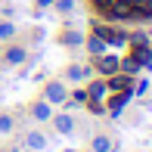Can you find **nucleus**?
I'll return each instance as SVG.
<instances>
[{
    "label": "nucleus",
    "mask_w": 152,
    "mask_h": 152,
    "mask_svg": "<svg viewBox=\"0 0 152 152\" xmlns=\"http://www.w3.org/2000/svg\"><path fill=\"white\" fill-rule=\"evenodd\" d=\"M90 152H93V149H90Z\"/></svg>",
    "instance_id": "obj_19"
},
{
    "label": "nucleus",
    "mask_w": 152,
    "mask_h": 152,
    "mask_svg": "<svg viewBox=\"0 0 152 152\" xmlns=\"http://www.w3.org/2000/svg\"><path fill=\"white\" fill-rule=\"evenodd\" d=\"M25 146H28V149H37V152H40V149L47 146V137L40 134V130H31V134L25 137Z\"/></svg>",
    "instance_id": "obj_8"
},
{
    "label": "nucleus",
    "mask_w": 152,
    "mask_h": 152,
    "mask_svg": "<svg viewBox=\"0 0 152 152\" xmlns=\"http://www.w3.org/2000/svg\"><path fill=\"white\" fill-rule=\"evenodd\" d=\"M93 65H96V72L106 75V78H112V75L121 72V62H118V56H112V53H109V56H96Z\"/></svg>",
    "instance_id": "obj_2"
},
{
    "label": "nucleus",
    "mask_w": 152,
    "mask_h": 152,
    "mask_svg": "<svg viewBox=\"0 0 152 152\" xmlns=\"http://www.w3.org/2000/svg\"><path fill=\"white\" fill-rule=\"evenodd\" d=\"M12 130V118L10 115H0V134H10Z\"/></svg>",
    "instance_id": "obj_12"
},
{
    "label": "nucleus",
    "mask_w": 152,
    "mask_h": 152,
    "mask_svg": "<svg viewBox=\"0 0 152 152\" xmlns=\"http://www.w3.org/2000/svg\"><path fill=\"white\" fill-rule=\"evenodd\" d=\"M37 3H44V6H47V3H53V0H37Z\"/></svg>",
    "instance_id": "obj_16"
},
{
    "label": "nucleus",
    "mask_w": 152,
    "mask_h": 152,
    "mask_svg": "<svg viewBox=\"0 0 152 152\" xmlns=\"http://www.w3.org/2000/svg\"><path fill=\"white\" fill-rule=\"evenodd\" d=\"M102 96H109V84H106V81L90 84V90H87V102H90L93 109H99V99H102Z\"/></svg>",
    "instance_id": "obj_4"
},
{
    "label": "nucleus",
    "mask_w": 152,
    "mask_h": 152,
    "mask_svg": "<svg viewBox=\"0 0 152 152\" xmlns=\"http://www.w3.org/2000/svg\"><path fill=\"white\" fill-rule=\"evenodd\" d=\"M109 149H112V140L106 134H96L93 137V152H109Z\"/></svg>",
    "instance_id": "obj_10"
},
{
    "label": "nucleus",
    "mask_w": 152,
    "mask_h": 152,
    "mask_svg": "<svg viewBox=\"0 0 152 152\" xmlns=\"http://www.w3.org/2000/svg\"><path fill=\"white\" fill-rule=\"evenodd\" d=\"M12 34V25H0V37H10Z\"/></svg>",
    "instance_id": "obj_15"
},
{
    "label": "nucleus",
    "mask_w": 152,
    "mask_h": 152,
    "mask_svg": "<svg viewBox=\"0 0 152 152\" xmlns=\"http://www.w3.org/2000/svg\"><path fill=\"white\" fill-rule=\"evenodd\" d=\"M112 3H115V0H93V6H96V10H102V12H106Z\"/></svg>",
    "instance_id": "obj_14"
},
{
    "label": "nucleus",
    "mask_w": 152,
    "mask_h": 152,
    "mask_svg": "<svg viewBox=\"0 0 152 152\" xmlns=\"http://www.w3.org/2000/svg\"><path fill=\"white\" fill-rule=\"evenodd\" d=\"M0 152H3V149H0Z\"/></svg>",
    "instance_id": "obj_18"
},
{
    "label": "nucleus",
    "mask_w": 152,
    "mask_h": 152,
    "mask_svg": "<svg viewBox=\"0 0 152 152\" xmlns=\"http://www.w3.org/2000/svg\"><path fill=\"white\" fill-rule=\"evenodd\" d=\"M87 75H90V65H78V62H75V65H68L65 78H68V81H75V84H78V81H84Z\"/></svg>",
    "instance_id": "obj_6"
},
{
    "label": "nucleus",
    "mask_w": 152,
    "mask_h": 152,
    "mask_svg": "<svg viewBox=\"0 0 152 152\" xmlns=\"http://www.w3.org/2000/svg\"><path fill=\"white\" fill-rule=\"evenodd\" d=\"M56 10L59 12H72L75 10V0H56Z\"/></svg>",
    "instance_id": "obj_13"
},
{
    "label": "nucleus",
    "mask_w": 152,
    "mask_h": 152,
    "mask_svg": "<svg viewBox=\"0 0 152 152\" xmlns=\"http://www.w3.org/2000/svg\"><path fill=\"white\" fill-rule=\"evenodd\" d=\"M25 56H28V53H25V47H10V50H6V65H19V62H25Z\"/></svg>",
    "instance_id": "obj_7"
},
{
    "label": "nucleus",
    "mask_w": 152,
    "mask_h": 152,
    "mask_svg": "<svg viewBox=\"0 0 152 152\" xmlns=\"http://www.w3.org/2000/svg\"><path fill=\"white\" fill-rule=\"evenodd\" d=\"M44 99L50 102V106H62V102H68V87L62 84V81H50L44 90Z\"/></svg>",
    "instance_id": "obj_1"
},
{
    "label": "nucleus",
    "mask_w": 152,
    "mask_h": 152,
    "mask_svg": "<svg viewBox=\"0 0 152 152\" xmlns=\"http://www.w3.org/2000/svg\"><path fill=\"white\" fill-rule=\"evenodd\" d=\"M56 130L59 134H72V127H75V121H72V115H56Z\"/></svg>",
    "instance_id": "obj_9"
},
{
    "label": "nucleus",
    "mask_w": 152,
    "mask_h": 152,
    "mask_svg": "<svg viewBox=\"0 0 152 152\" xmlns=\"http://www.w3.org/2000/svg\"><path fill=\"white\" fill-rule=\"evenodd\" d=\"M31 118H34V121H50V118H53V106H50L47 99L34 102V109H31Z\"/></svg>",
    "instance_id": "obj_5"
},
{
    "label": "nucleus",
    "mask_w": 152,
    "mask_h": 152,
    "mask_svg": "<svg viewBox=\"0 0 152 152\" xmlns=\"http://www.w3.org/2000/svg\"><path fill=\"white\" fill-rule=\"evenodd\" d=\"M149 37H152V31H149Z\"/></svg>",
    "instance_id": "obj_17"
},
{
    "label": "nucleus",
    "mask_w": 152,
    "mask_h": 152,
    "mask_svg": "<svg viewBox=\"0 0 152 152\" xmlns=\"http://www.w3.org/2000/svg\"><path fill=\"white\" fill-rule=\"evenodd\" d=\"M106 12H109V19H134V16H137V10H134L130 0H115Z\"/></svg>",
    "instance_id": "obj_3"
},
{
    "label": "nucleus",
    "mask_w": 152,
    "mask_h": 152,
    "mask_svg": "<svg viewBox=\"0 0 152 152\" xmlns=\"http://www.w3.org/2000/svg\"><path fill=\"white\" fill-rule=\"evenodd\" d=\"M81 40H84L81 31H65V34H62V44H65V47H75V44H81Z\"/></svg>",
    "instance_id": "obj_11"
}]
</instances>
